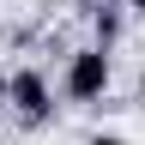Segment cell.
<instances>
[{
	"label": "cell",
	"mask_w": 145,
	"mask_h": 145,
	"mask_svg": "<svg viewBox=\"0 0 145 145\" xmlns=\"http://www.w3.org/2000/svg\"><path fill=\"white\" fill-rule=\"evenodd\" d=\"M0 115H12V72L0 67Z\"/></svg>",
	"instance_id": "obj_4"
},
{
	"label": "cell",
	"mask_w": 145,
	"mask_h": 145,
	"mask_svg": "<svg viewBox=\"0 0 145 145\" xmlns=\"http://www.w3.org/2000/svg\"><path fill=\"white\" fill-rule=\"evenodd\" d=\"M121 6H127V12H133V18H145V0H121Z\"/></svg>",
	"instance_id": "obj_6"
},
{
	"label": "cell",
	"mask_w": 145,
	"mask_h": 145,
	"mask_svg": "<svg viewBox=\"0 0 145 145\" xmlns=\"http://www.w3.org/2000/svg\"><path fill=\"white\" fill-rule=\"evenodd\" d=\"M109 85H115V61H109V48H97V42L67 48V61H61V97H67V103H103Z\"/></svg>",
	"instance_id": "obj_1"
},
{
	"label": "cell",
	"mask_w": 145,
	"mask_h": 145,
	"mask_svg": "<svg viewBox=\"0 0 145 145\" xmlns=\"http://www.w3.org/2000/svg\"><path fill=\"white\" fill-rule=\"evenodd\" d=\"M85 145H127V139H121V133H91Z\"/></svg>",
	"instance_id": "obj_5"
},
{
	"label": "cell",
	"mask_w": 145,
	"mask_h": 145,
	"mask_svg": "<svg viewBox=\"0 0 145 145\" xmlns=\"http://www.w3.org/2000/svg\"><path fill=\"white\" fill-rule=\"evenodd\" d=\"M54 79L36 61H24V67H12V121L18 127H48L54 121Z\"/></svg>",
	"instance_id": "obj_2"
},
{
	"label": "cell",
	"mask_w": 145,
	"mask_h": 145,
	"mask_svg": "<svg viewBox=\"0 0 145 145\" xmlns=\"http://www.w3.org/2000/svg\"><path fill=\"white\" fill-rule=\"evenodd\" d=\"M79 6H85V12H97V6H103V0H79Z\"/></svg>",
	"instance_id": "obj_7"
},
{
	"label": "cell",
	"mask_w": 145,
	"mask_h": 145,
	"mask_svg": "<svg viewBox=\"0 0 145 145\" xmlns=\"http://www.w3.org/2000/svg\"><path fill=\"white\" fill-rule=\"evenodd\" d=\"M85 18H91V42L115 54V42L127 36V6H121V0H103V6H97V12H85Z\"/></svg>",
	"instance_id": "obj_3"
},
{
	"label": "cell",
	"mask_w": 145,
	"mask_h": 145,
	"mask_svg": "<svg viewBox=\"0 0 145 145\" xmlns=\"http://www.w3.org/2000/svg\"><path fill=\"white\" fill-rule=\"evenodd\" d=\"M139 109H145V72H139Z\"/></svg>",
	"instance_id": "obj_8"
}]
</instances>
